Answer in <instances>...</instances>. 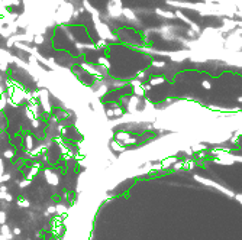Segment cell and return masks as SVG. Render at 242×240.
Listing matches in <instances>:
<instances>
[{"instance_id":"1","label":"cell","mask_w":242,"mask_h":240,"mask_svg":"<svg viewBox=\"0 0 242 240\" xmlns=\"http://www.w3.org/2000/svg\"><path fill=\"white\" fill-rule=\"evenodd\" d=\"M44 176H45V181L50 184V185H58L60 184V176L57 175V172L52 171V168H45L44 169Z\"/></svg>"},{"instance_id":"2","label":"cell","mask_w":242,"mask_h":240,"mask_svg":"<svg viewBox=\"0 0 242 240\" xmlns=\"http://www.w3.org/2000/svg\"><path fill=\"white\" fill-rule=\"evenodd\" d=\"M23 146H25V151H34L35 148V137L31 133H26L23 136Z\"/></svg>"},{"instance_id":"3","label":"cell","mask_w":242,"mask_h":240,"mask_svg":"<svg viewBox=\"0 0 242 240\" xmlns=\"http://www.w3.org/2000/svg\"><path fill=\"white\" fill-rule=\"evenodd\" d=\"M0 234H1V236H4L7 240H13V239H15L13 231H12V230H10V227H9V226H6V224L0 226Z\"/></svg>"},{"instance_id":"4","label":"cell","mask_w":242,"mask_h":240,"mask_svg":"<svg viewBox=\"0 0 242 240\" xmlns=\"http://www.w3.org/2000/svg\"><path fill=\"white\" fill-rule=\"evenodd\" d=\"M10 143H12V146H15V148L23 146V136H22V135H13V136L10 137Z\"/></svg>"},{"instance_id":"5","label":"cell","mask_w":242,"mask_h":240,"mask_svg":"<svg viewBox=\"0 0 242 240\" xmlns=\"http://www.w3.org/2000/svg\"><path fill=\"white\" fill-rule=\"evenodd\" d=\"M57 216H60V217H65L67 216V213H68V210H67V207L64 206V204H57Z\"/></svg>"},{"instance_id":"6","label":"cell","mask_w":242,"mask_h":240,"mask_svg":"<svg viewBox=\"0 0 242 240\" xmlns=\"http://www.w3.org/2000/svg\"><path fill=\"white\" fill-rule=\"evenodd\" d=\"M17 207H20V208H29L31 207V203H29V200L28 198H22V197H19L17 198Z\"/></svg>"},{"instance_id":"7","label":"cell","mask_w":242,"mask_h":240,"mask_svg":"<svg viewBox=\"0 0 242 240\" xmlns=\"http://www.w3.org/2000/svg\"><path fill=\"white\" fill-rule=\"evenodd\" d=\"M3 156H4L6 159H9V161H13V159H15V156H16V154H15V151H13V149H7V151H4V152H3Z\"/></svg>"},{"instance_id":"8","label":"cell","mask_w":242,"mask_h":240,"mask_svg":"<svg viewBox=\"0 0 242 240\" xmlns=\"http://www.w3.org/2000/svg\"><path fill=\"white\" fill-rule=\"evenodd\" d=\"M6 220H7V217H6V210H0V226L6 224Z\"/></svg>"},{"instance_id":"9","label":"cell","mask_w":242,"mask_h":240,"mask_svg":"<svg viewBox=\"0 0 242 240\" xmlns=\"http://www.w3.org/2000/svg\"><path fill=\"white\" fill-rule=\"evenodd\" d=\"M31 182H32V181H29V179H26V178H25L23 181H19V184H17V185H19V188H26V187H29V185H31Z\"/></svg>"},{"instance_id":"10","label":"cell","mask_w":242,"mask_h":240,"mask_svg":"<svg viewBox=\"0 0 242 240\" xmlns=\"http://www.w3.org/2000/svg\"><path fill=\"white\" fill-rule=\"evenodd\" d=\"M34 42H35V44H38V45H41L42 42H45V39H44V36H42V35H35V36H34Z\"/></svg>"},{"instance_id":"11","label":"cell","mask_w":242,"mask_h":240,"mask_svg":"<svg viewBox=\"0 0 242 240\" xmlns=\"http://www.w3.org/2000/svg\"><path fill=\"white\" fill-rule=\"evenodd\" d=\"M31 126L34 127V129H39L41 127V121H39V119H35L31 121Z\"/></svg>"},{"instance_id":"12","label":"cell","mask_w":242,"mask_h":240,"mask_svg":"<svg viewBox=\"0 0 242 240\" xmlns=\"http://www.w3.org/2000/svg\"><path fill=\"white\" fill-rule=\"evenodd\" d=\"M4 174H6V171H4V162H3V159L0 158V176L4 175Z\"/></svg>"},{"instance_id":"13","label":"cell","mask_w":242,"mask_h":240,"mask_svg":"<svg viewBox=\"0 0 242 240\" xmlns=\"http://www.w3.org/2000/svg\"><path fill=\"white\" fill-rule=\"evenodd\" d=\"M12 231H13V236H20L22 234V229L20 227H13Z\"/></svg>"},{"instance_id":"14","label":"cell","mask_w":242,"mask_h":240,"mask_svg":"<svg viewBox=\"0 0 242 240\" xmlns=\"http://www.w3.org/2000/svg\"><path fill=\"white\" fill-rule=\"evenodd\" d=\"M47 211L50 213V214H57V207L55 206H50L47 208Z\"/></svg>"},{"instance_id":"15","label":"cell","mask_w":242,"mask_h":240,"mask_svg":"<svg viewBox=\"0 0 242 240\" xmlns=\"http://www.w3.org/2000/svg\"><path fill=\"white\" fill-rule=\"evenodd\" d=\"M4 201H6V203H12V201H13V195L7 192V194H6V197H4Z\"/></svg>"},{"instance_id":"16","label":"cell","mask_w":242,"mask_h":240,"mask_svg":"<svg viewBox=\"0 0 242 240\" xmlns=\"http://www.w3.org/2000/svg\"><path fill=\"white\" fill-rule=\"evenodd\" d=\"M0 192H4V194H6V192H7V185H3V184H1V185H0Z\"/></svg>"},{"instance_id":"17","label":"cell","mask_w":242,"mask_h":240,"mask_svg":"<svg viewBox=\"0 0 242 240\" xmlns=\"http://www.w3.org/2000/svg\"><path fill=\"white\" fill-rule=\"evenodd\" d=\"M64 198H65V200H70V198H71V192H70V191H64Z\"/></svg>"},{"instance_id":"18","label":"cell","mask_w":242,"mask_h":240,"mask_svg":"<svg viewBox=\"0 0 242 240\" xmlns=\"http://www.w3.org/2000/svg\"><path fill=\"white\" fill-rule=\"evenodd\" d=\"M4 94H6V88H3V87L0 86V97H1V96H4Z\"/></svg>"},{"instance_id":"19","label":"cell","mask_w":242,"mask_h":240,"mask_svg":"<svg viewBox=\"0 0 242 240\" xmlns=\"http://www.w3.org/2000/svg\"><path fill=\"white\" fill-rule=\"evenodd\" d=\"M0 240H7V239H6L4 236H1V234H0Z\"/></svg>"}]
</instances>
